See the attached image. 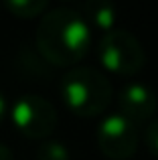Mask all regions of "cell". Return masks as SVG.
<instances>
[{"label": "cell", "instance_id": "7a4b0ae2", "mask_svg": "<svg viewBox=\"0 0 158 160\" xmlns=\"http://www.w3.org/2000/svg\"><path fill=\"white\" fill-rule=\"evenodd\" d=\"M61 99L79 118H95L111 103V83L93 67H71L61 79Z\"/></svg>", "mask_w": 158, "mask_h": 160}, {"label": "cell", "instance_id": "277c9868", "mask_svg": "<svg viewBox=\"0 0 158 160\" xmlns=\"http://www.w3.org/2000/svg\"><path fill=\"white\" fill-rule=\"evenodd\" d=\"M8 113L14 128L28 140H49L59 124L55 106L37 93H24L16 98Z\"/></svg>", "mask_w": 158, "mask_h": 160}, {"label": "cell", "instance_id": "30bf717a", "mask_svg": "<svg viewBox=\"0 0 158 160\" xmlns=\"http://www.w3.org/2000/svg\"><path fill=\"white\" fill-rule=\"evenodd\" d=\"M144 142H146V148L150 154H154L158 158V118L148 122L146 132H144Z\"/></svg>", "mask_w": 158, "mask_h": 160}, {"label": "cell", "instance_id": "3957f363", "mask_svg": "<svg viewBox=\"0 0 158 160\" xmlns=\"http://www.w3.org/2000/svg\"><path fill=\"white\" fill-rule=\"evenodd\" d=\"M99 63L110 73L132 77L140 73L146 63V51L142 43L126 28H114V31L101 35L97 45Z\"/></svg>", "mask_w": 158, "mask_h": 160}, {"label": "cell", "instance_id": "ba28073f", "mask_svg": "<svg viewBox=\"0 0 158 160\" xmlns=\"http://www.w3.org/2000/svg\"><path fill=\"white\" fill-rule=\"evenodd\" d=\"M4 8L18 18H35V16H43L49 10V2L45 0H6Z\"/></svg>", "mask_w": 158, "mask_h": 160}, {"label": "cell", "instance_id": "8fae6325", "mask_svg": "<svg viewBox=\"0 0 158 160\" xmlns=\"http://www.w3.org/2000/svg\"><path fill=\"white\" fill-rule=\"evenodd\" d=\"M6 113H8V102H6V98H4V93L0 91V124L4 122Z\"/></svg>", "mask_w": 158, "mask_h": 160}, {"label": "cell", "instance_id": "8992f818", "mask_svg": "<svg viewBox=\"0 0 158 160\" xmlns=\"http://www.w3.org/2000/svg\"><path fill=\"white\" fill-rule=\"evenodd\" d=\"M118 106L120 113L134 122L136 126L144 124V122L154 120L156 109H158V99L156 93L140 81H130L120 89L118 93Z\"/></svg>", "mask_w": 158, "mask_h": 160}, {"label": "cell", "instance_id": "6da1fadb", "mask_svg": "<svg viewBox=\"0 0 158 160\" xmlns=\"http://www.w3.org/2000/svg\"><path fill=\"white\" fill-rule=\"evenodd\" d=\"M35 49L49 65L73 67L91 49V27L75 8H51L41 16Z\"/></svg>", "mask_w": 158, "mask_h": 160}, {"label": "cell", "instance_id": "9c48e42d", "mask_svg": "<svg viewBox=\"0 0 158 160\" xmlns=\"http://www.w3.org/2000/svg\"><path fill=\"white\" fill-rule=\"evenodd\" d=\"M35 160H71L69 148L61 140H43L35 150Z\"/></svg>", "mask_w": 158, "mask_h": 160}, {"label": "cell", "instance_id": "5b68a950", "mask_svg": "<svg viewBox=\"0 0 158 160\" xmlns=\"http://www.w3.org/2000/svg\"><path fill=\"white\" fill-rule=\"evenodd\" d=\"M97 146L110 160H130L138 150V126L120 112L107 113L97 126Z\"/></svg>", "mask_w": 158, "mask_h": 160}, {"label": "cell", "instance_id": "7c38bea8", "mask_svg": "<svg viewBox=\"0 0 158 160\" xmlns=\"http://www.w3.org/2000/svg\"><path fill=\"white\" fill-rule=\"evenodd\" d=\"M0 160H14L10 148H8V146H4V144H0Z\"/></svg>", "mask_w": 158, "mask_h": 160}, {"label": "cell", "instance_id": "52a82bcc", "mask_svg": "<svg viewBox=\"0 0 158 160\" xmlns=\"http://www.w3.org/2000/svg\"><path fill=\"white\" fill-rule=\"evenodd\" d=\"M81 16L87 20V24L97 31H101L103 35L114 28H118V12L116 6L110 2H99V0H89L81 6Z\"/></svg>", "mask_w": 158, "mask_h": 160}]
</instances>
